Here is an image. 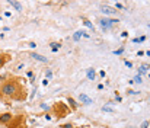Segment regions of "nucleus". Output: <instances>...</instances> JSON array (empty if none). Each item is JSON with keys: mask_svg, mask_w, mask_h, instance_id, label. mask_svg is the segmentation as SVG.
<instances>
[{"mask_svg": "<svg viewBox=\"0 0 150 128\" xmlns=\"http://www.w3.org/2000/svg\"><path fill=\"white\" fill-rule=\"evenodd\" d=\"M63 128H73V125H71V124H64Z\"/></svg>", "mask_w": 150, "mask_h": 128, "instance_id": "aec40b11", "label": "nucleus"}, {"mask_svg": "<svg viewBox=\"0 0 150 128\" xmlns=\"http://www.w3.org/2000/svg\"><path fill=\"white\" fill-rule=\"evenodd\" d=\"M58 48H60V44H57V42H52V44H51V50H52V51H57Z\"/></svg>", "mask_w": 150, "mask_h": 128, "instance_id": "ddd939ff", "label": "nucleus"}, {"mask_svg": "<svg viewBox=\"0 0 150 128\" xmlns=\"http://www.w3.org/2000/svg\"><path fill=\"white\" fill-rule=\"evenodd\" d=\"M79 99H80V102H83L85 105H91V103H92V99H91L89 96H86L85 93H82V95L79 96Z\"/></svg>", "mask_w": 150, "mask_h": 128, "instance_id": "423d86ee", "label": "nucleus"}, {"mask_svg": "<svg viewBox=\"0 0 150 128\" xmlns=\"http://www.w3.org/2000/svg\"><path fill=\"white\" fill-rule=\"evenodd\" d=\"M10 4H12L13 7H16V10H18V12H21V10H22V6H21L18 1H10Z\"/></svg>", "mask_w": 150, "mask_h": 128, "instance_id": "9d476101", "label": "nucleus"}, {"mask_svg": "<svg viewBox=\"0 0 150 128\" xmlns=\"http://www.w3.org/2000/svg\"><path fill=\"white\" fill-rule=\"evenodd\" d=\"M146 71H147V66H146V64H143V66L140 67V73L143 74V73H146Z\"/></svg>", "mask_w": 150, "mask_h": 128, "instance_id": "4468645a", "label": "nucleus"}, {"mask_svg": "<svg viewBox=\"0 0 150 128\" xmlns=\"http://www.w3.org/2000/svg\"><path fill=\"white\" fill-rule=\"evenodd\" d=\"M6 61H7V55L1 54V55H0V67H3V66L6 64Z\"/></svg>", "mask_w": 150, "mask_h": 128, "instance_id": "6e6552de", "label": "nucleus"}, {"mask_svg": "<svg viewBox=\"0 0 150 128\" xmlns=\"http://www.w3.org/2000/svg\"><path fill=\"white\" fill-rule=\"evenodd\" d=\"M45 76H47V79H51V76H52V73H51L50 70H47V73H45Z\"/></svg>", "mask_w": 150, "mask_h": 128, "instance_id": "f3484780", "label": "nucleus"}, {"mask_svg": "<svg viewBox=\"0 0 150 128\" xmlns=\"http://www.w3.org/2000/svg\"><path fill=\"white\" fill-rule=\"evenodd\" d=\"M9 128H26L25 127V121H23V118H22V117L18 118L16 122H15V124H10V127Z\"/></svg>", "mask_w": 150, "mask_h": 128, "instance_id": "20e7f679", "label": "nucleus"}, {"mask_svg": "<svg viewBox=\"0 0 150 128\" xmlns=\"http://www.w3.org/2000/svg\"><path fill=\"white\" fill-rule=\"evenodd\" d=\"M12 120H13V115L9 112L0 115V124H9V122H12Z\"/></svg>", "mask_w": 150, "mask_h": 128, "instance_id": "f03ea898", "label": "nucleus"}, {"mask_svg": "<svg viewBox=\"0 0 150 128\" xmlns=\"http://www.w3.org/2000/svg\"><path fill=\"white\" fill-rule=\"evenodd\" d=\"M115 22H118V21H112V19H100V25H102L103 29H109Z\"/></svg>", "mask_w": 150, "mask_h": 128, "instance_id": "7ed1b4c3", "label": "nucleus"}, {"mask_svg": "<svg viewBox=\"0 0 150 128\" xmlns=\"http://www.w3.org/2000/svg\"><path fill=\"white\" fill-rule=\"evenodd\" d=\"M102 111L103 112H114V108H111V106H102Z\"/></svg>", "mask_w": 150, "mask_h": 128, "instance_id": "f8f14e48", "label": "nucleus"}, {"mask_svg": "<svg viewBox=\"0 0 150 128\" xmlns=\"http://www.w3.org/2000/svg\"><path fill=\"white\" fill-rule=\"evenodd\" d=\"M88 77H89V80H93V79H95V71H93V69H89V70H88Z\"/></svg>", "mask_w": 150, "mask_h": 128, "instance_id": "1a4fd4ad", "label": "nucleus"}, {"mask_svg": "<svg viewBox=\"0 0 150 128\" xmlns=\"http://www.w3.org/2000/svg\"><path fill=\"white\" fill-rule=\"evenodd\" d=\"M134 82H137V83H142V76H136V77H134Z\"/></svg>", "mask_w": 150, "mask_h": 128, "instance_id": "2eb2a0df", "label": "nucleus"}, {"mask_svg": "<svg viewBox=\"0 0 150 128\" xmlns=\"http://www.w3.org/2000/svg\"><path fill=\"white\" fill-rule=\"evenodd\" d=\"M125 66H127V67H133V63H130V61H125Z\"/></svg>", "mask_w": 150, "mask_h": 128, "instance_id": "412c9836", "label": "nucleus"}, {"mask_svg": "<svg viewBox=\"0 0 150 128\" xmlns=\"http://www.w3.org/2000/svg\"><path fill=\"white\" fill-rule=\"evenodd\" d=\"M31 57H32V58H35V60H38V61H41V63H47V57H44V55H41V54L32 52V54H31Z\"/></svg>", "mask_w": 150, "mask_h": 128, "instance_id": "39448f33", "label": "nucleus"}, {"mask_svg": "<svg viewBox=\"0 0 150 128\" xmlns=\"http://www.w3.org/2000/svg\"><path fill=\"white\" fill-rule=\"evenodd\" d=\"M115 9H122V4H121V3H117V4H115Z\"/></svg>", "mask_w": 150, "mask_h": 128, "instance_id": "a211bd4d", "label": "nucleus"}, {"mask_svg": "<svg viewBox=\"0 0 150 128\" xmlns=\"http://www.w3.org/2000/svg\"><path fill=\"white\" fill-rule=\"evenodd\" d=\"M85 25H86V26H89V28H93V26L91 25V22H89V21H85Z\"/></svg>", "mask_w": 150, "mask_h": 128, "instance_id": "6ab92c4d", "label": "nucleus"}, {"mask_svg": "<svg viewBox=\"0 0 150 128\" xmlns=\"http://www.w3.org/2000/svg\"><path fill=\"white\" fill-rule=\"evenodd\" d=\"M147 127H149V121H144V122L140 125V128H147Z\"/></svg>", "mask_w": 150, "mask_h": 128, "instance_id": "dca6fc26", "label": "nucleus"}, {"mask_svg": "<svg viewBox=\"0 0 150 128\" xmlns=\"http://www.w3.org/2000/svg\"><path fill=\"white\" fill-rule=\"evenodd\" d=\"M102 12H103L105 15H114V13H115V9H112V7H108V6H105V7H102Z\"/></svg>", "mask_w": 150, "mask_h": 128, "instance_id": "0eeeda50", "label": "nucleus"}, {"mask_svg": "<svg viewBox=\"0 0 150 128\" xmlns=\"http://www.w3.org/2000/svg\"><path fill=\"white\" fill-rule=\"evenodd\" d=\"M69 103H70V106H71L73 109H77V103L74 102V99H73V98H69Z\"/></svg>", "mask_w": 150, "mask_h": 128, "instance_id": "9b49d317", "label": "nucleus"}, {"mask_svg": "<svg viewBox=\"0 0 150 128\" xmlns=\"http://www.w3.org/2000/svg\"><path fill=\"white\" fill-rule=\"evenodd\" d=\"M19 85L16 80H9V82H4L3 85L0 86V95L1 96H6V98H13V99H18L16 93L19 92Z\"/></svg>", "mask_w": 150, "mask_h": 128, "instance_id": "f257e3e1", "label": "nucleus"}]
</instances>
